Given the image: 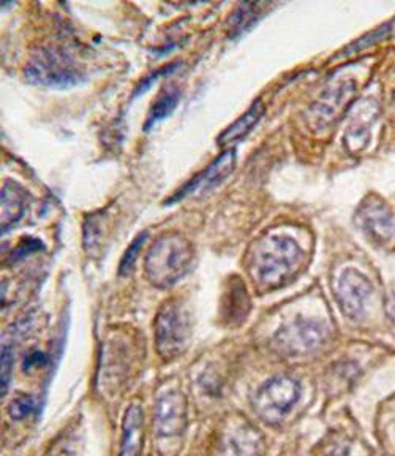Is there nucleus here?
<instances>
[{"label": "nucleus", "mask_w": 395, "mask_h": 456, "mask_svg": "<svg viewBox=\"0 0 395 456\" xmlns=\"http://www.w3.org/2000/svg\"><path fill=\"white\" fill-rule=\"evenodd\" d=\"M234 167H236V152L233 150L226 151L222 156L217 157L203 173H199L190 184L185 185L184 189L177 193L176 199H182L190 193L212 191L233 173Z\"/></svg>", "instance_id": "obj_12"}, {"label": "nucleus", "mask_w": 395, "mask_h": 456, "mask_svg": "<svg viewBox=\"0 0 395 456\" xmlns=\"http://www.w3.org/2000/svg\"><path fill=\"white\" fill-rule=\"evenodd\" d=\"M195 250L177 232H166L152 242L146 256V278L158 289H168L184 278L191 268Z\"/></svg>", "instance_id": "obj_2"}, {"label": "nucleus", "mask_w": 395, "mask_h": 456, "mask_svg": "<svg viewBox=\"0 0 395 456\" xmlns=\"http://www.w3.org/2000/svg\"><path fill=\"white\" fill-rule=\"evenodd\" d=\"M34 409H36L34 398H30L28 395H20L12 401V404L8 407V413L14 420H24L34 412Z\"/></svg>", "instance_id": "obj_20"}, {"label": "nucleus", "mask_w": 395, "mask_h": 456, "mask_svg": "<svg viewBox=\"0 0 395 456\" xmlns=\"http://www.w3.org/2000/svg\"><path fill=\"white\" fill-rule=\"evenodd\" d=\"M262 114H264V107H262V102L258 100V102H254L252 107L248 108L247 113L242 114L238 121L226 128L225 132L220 135L219 144L225 146L230 142H239L240 138L247 135L248 132L260 122Z\"/></svg>", "instance_id": "obj_16"}, {"label": "nucleus", "mask_w": 395, "mask_h": 456, "mask_svg": "<svg viewBox=\"0 0 395 456\" xmlns=\"http://www.w3.org/2000/svg\"><path fill=\"white\" fill-rule=\"evenodd\" d=\"M144 447V413L138 403L130 404L124 417V436L119 456H141Z\"/></svg>", "instance_id": "obj_14"}, {"label": "nucleus", "mask_w": 395, "mask_h": 456, "mask_svg": "<svg viewBox=\"0 0 395 456\" xmlns=\"http://www.w3.org/2000/svg\"><path fill=\"white\" fill-rule=\"evenodd\" d=\"M356 94V83L353 79H343L334 83L321 94V97L310 107V121L317 128H326L337 121L348 108Z\"/></svg>", "instance_id": "obj_7"}, {"label": "nucleus", "mask_w": 395, "mask_h": 456, "mask_svg": "<svg viewBox=\"0 0 395 456\" xmlns=\"http://www.w3.org/2000/svg\"><path fill=\"white\" fill-rule=\"evenodd\" d=\"M43 360H44L43 354H32V355L28 356V360L24 362V368H26V370L36 368V364L42 363Z\"/></svg>", "instance_id": "obj_23"}, {"label": "nucleus", "mask_w": 395, "mask_h": 456, "mask_svg": "<svg viewBox=\"0 0 395 456\" xmlns=\"http://www.w3.org/2000/svg\"><path fill=\"white\" fill-rule=\"evenodd\" d=\"M262 437L248 421L233 420L220 437L214 456H258Z\"/></svg>", "instance_id": "obj_11"}, {"label": "nucleus", "mask_w": 395, "mask_h": 456, "mask_svg": "<svg viewBox=\"0 0 395 456\" xmlns=\"http://www.w3.org/2000/svg\"><path fill=\"white\" fill-rule=\"evenodd\" d=\"M28 195L21 185L8 181L2 187V228L4 232L20 221L28 208Z\"/></svg>", "instance_id": "obj_15"}, {"label": "nucleus", "mask_w": 395, "mask_h": 456, "mask_svg": "<svg viewBox=\"0 0 395 456\" xmlns=\"http://www.w3.org/2000/svg\"><path fill=\"white\" fill-rule=\"evenodd\" d=\"M305 254L296 240L282 233H269L254 242L248 256V273L262 290L288 284L302 270Z\"/></svg>", "instance_id": "obj_1"}, {"label": "nucleus", "mask_w": 395, "mask_h": 456, "mask_svg": "<svg viewBox=\"0 0 395 456\" xmlns=\"http://www.w3.org/2000/svg\"><path fill=\"white\" fill-rule=\"evenodd\" d=\"M386 311H388L389 319L394 322L395 325V292L386 301Z\"/></svg>", "instance_id": "obj_24"}, {"label": "nucleus", "mask_w": 395, "mask_h": 456, "mask_svg": "<svg viewBox=\"0 0 395 456\" xmlns=\"http://www.w3.org/2000/svg\"><path fill=\"white\" fill-rule=\"evenodd\" d=\"M24 75L32 85L64 87L77 83L79 71L69 54L56 48H43L30 56Z\"/></svg>", "instance_id": "obj_5"}, {"label": "nucleus", "mask_w": 395, "mask_h": 456, "mask_svg": "<svg viewBox=\"0 0 395 456\" xmlns=\"http://www.w3.org/2000/svg\"><path fill=\"white\" fill-rule=\"evenodd\" d=\"M378 118V107L374 100H362L358 111L345 132V144L351 152H360L370 142V127Z\"/></svg>", "instance_id": "obj_13"}, {"label": "nucleus", "mask_w": 395, "mask_h": 456, "mask_svg": "<svg viewBox=\"0 0 395 456\" xmlns=\"http://www.w3.org/2000/svg\"><path fill=\"white\" fill-rule=\"evenodd\" d=\"M394 107H395V97H394Z\"/></svg>", "instance_id": "obj_25"}, {"label": "nucleus", "mask_w": 395, "mask_h": 456, "mask_svg": "<svg viewBox=\"0 0 395 456\" xmlns=\"http://www.w3.org/2000/svg\"><path fill=\"white\" fill-rule=\"evenodd\" d=\"M372 297V284L359 271L346 270L337 282V299L342 313L351 321H360Z\"/></svg>", "instance_id": "obj_9"}, {"label": "nucleus", "mask_w": 395, "mask_h": 456, "mask_svg": "<svg viewBox=\"0 0 395 456\" xmlns=\"http://www.w3.org/2000/svg\"><path fill=\"white\" fill-rule=\"evenodd\" d=\"M187 427V401L182 393H163L157 399L154 429L157 436L173 437L184 433Z\"/></svg>", "instance_id": "obj_10"}, {"label": "nucleus", "mask_w": 395, "mask_h": 456, "mask_svg": "<svg viewBox=\"0 0 395 456\" xmlns=\"http://www.w3.org/2000/svg\"><path fill=\"white\" fill-rule=\"evenodd\" d=\"M329 330L321 322L311 319H297L277 333L274 344L285 355H302L319 347Z\"/></svg>", "instance_id": "obj_6"}, {"label": "nucleus", "mask_w": 395, "mask_h": 456, "mask_svg": "<svg viewBox=\"0 0 395 456\" xmlns=\"http://www.w3.org/2000/svg\"><path fill=\"white\" fill-rule=\"evenodd\" d=\"M190 336V315L185 307L177 301L166 303L156 322V347L163 360H174L182 355Z\"/></svg>", "instance_id": "obj_3"}, {"label": "nucleus", "mask_w": 395, "mask_h": 456, "mask_svg": "<svg viewBox=\"0 0 395 456\" xmlns=\"http://www.w3.org/2000/svg\"><path fill=\"white\" fill-rule=\"evenodd\" d=\"M260 5H256V4H244V5H240L239 10L236 12V14L233 16V34H240L244 28H247L252 21H250V18H254V8H258Z\"/></svg>", "instance_id": "obj_21"}, {"label": "nucleus", "mask_w": 395, "mask_h": 456, "mask_svg": "<svg viewBox=\"0 0 395 456\" xmlns=\"http://www.w3.org/2000/svg\"><path fill=\"white\" fill-rule=\"evenodd\" d=\"M146 240H148V233L144 232V233H140V235L136 236L132 244L128 246L127 252H125V256H124L122 262H120L119 273L122 276H125L128 271L133 268L134 262H136L138 254H140V250L144 246Z\"/></svg>", "instance_id": "obj_19"}, {"label": "nucleus", "mask_w": 395, "mask_h": 456, "mask_svg": "<svg viewBox=\"0 0 395 456\" xmlns=\"http://www.w3.org/2000/svg\"><path fill=\"white\" fill-rule=\"evenodd\" d=\"M392 36H395V20L392 22L384 24V26H382L380 28H376V30L372 32L370 36L360 38L359 42L353 43L348 50H345V54H351V53H356V51L362 50V48H367L370 45H375L376 42H382L384 38H388V37Z\"/></svg>", "instance_id": "obj_18"}, {"label": "nucleus", "mask_w": 395, "mask_h": 456, "mask_svg": "<svg viewBox=\"0 0 395 456\" xmlns=\"http://www.w3.org/2000/svg\"><path fill=\"white\" fill-rule=\"evenodd\" d=\"M179 99H181V91L177 89L176 86L166 87V89L157 97L156 103L152 105L150 111H149L148 127L149 126H152L154 122L160 121L163 118L170 116V114L174 111V108L177 107Z\"/></svg>", "instance_id": "obj_17"}, {"label": "nucleus", "mask_w": 395, "mask_h": 456, "mask_svg": "<svg viewBox=\"0 0 395 456\" xmlns=\"http://www.w3.org/2000/svg\"><path fill=\"white\" fill-rule=\"evenodd\" d=\"M301 398V385L290 376H277L254 393V413L266 423L282 421Z\"/></svg>", "instance_id": "obj_4"}, {"label": "nucleus", "mask_w": 395, "mask_h": 456, "mask_svg": "<svg viewBox=\"0 0 395 456\" xmlns=\"http://www.w3.org/2000/svg\"><path fill=\"white\" fill-rule=\"evenodd\" d=\"M12 368H13V355L10 347L2 349V395L7 392L8 384H10V378H12Z\"/></svg>", "instance_id": "obj_22"}, {"label": "nucleus", "mask_w": 395, "mask_h": 456, "mask_svg": "<svg viewBox=\"0 0 395 456\" xmlns=\"http://www.w3.org/2000/svg\"><path fill=\"white\" fill-rule=\"evenodd\" d=\"M358 222L362 232L376 244H388L394 241V214L378 197H368L362 201L358 211Z\"/></svg>", "instance_id": "obj_8"}]
</instances>
